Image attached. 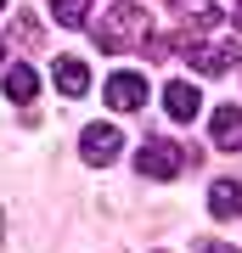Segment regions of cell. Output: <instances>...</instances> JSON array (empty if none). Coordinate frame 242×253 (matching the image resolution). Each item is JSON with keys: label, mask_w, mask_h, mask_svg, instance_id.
Masks as SVG:
<instances>
[{"label": "cell", "mask_w": 242, "mask_h": 253, "mask_svg": "<svg viewBox=\"0 0 242 253\" xmlns=\"http://www.w3.org/2000/svg\"><path fill=\"white\" fill-rule=\"evenodd\" d=\"M146 28H152V17H146V6H135V0H118V6L101 11V23H96V45L118 56V51H130V45H146Z\"/></svg>", "instance_id": "1"}, {"label": "cell", "mask_w": 242, "mask_h": 253, "mask_svg": "<svg viewBox=\"0 0 242 253\" xmlns=\"http://www.w3.org/2000/svg\"><path fill=\"white\" fill-rule=\"evenodd\" d=\"M135 169H141V180H175L186 169V152L175 141H163V135H146L135 146Z\"/></svg>", "instance_id": "2"}, {"label": "cell", "mask_w": 242, "mask_h": 253, "mask_svg": "<svg viewBox=\"0 0 242 253\" xmlns=\"http://www.w3.org/2000/svg\"><path fill=\"white\" fill-rule=\"evenodd\" d=\"M118 152H124V135H118V124H90L85 135H79V158H85V163H96V169H107Z\"/></svg>", "instance_id": "3"}, {"label": "cell", "mask_w": 242, "mask_h": 253, "mask_svg": "<svg viewBox=\"0 0 242 253\" xmlns=\"http://www.w3.org/2000/svg\"><path fill=\"white\" fill-rule=\"evenodd\" d=\"M186 62L197 68L203 79H220V73L237 62V51H231V45H220V40H192V45H186Z\"/></svg>", "instance_id": "4"}, {"label": "cell", "mask_w": 242, "mask_h": 253, "mask_svg": "<svg viewBox=\"0 0 242 253\" xmlns=\"http://www.w3.org/2000/svg\"><path fill=\"white\" fill-rule=\"evenodd\" d=\"M163 113H169L175 124H192V118L203 113L197 84H192V79H169V84H163Z\"/></svg>", "instance_id": "5"}, {"label": "cell", "mask_w": 242, "mask_h": 253, "mask_svg": "<svg viewBox=\"0 0 242 253\" xmlns=\"http://www.w3.org/2000/svg\"><path fill=\"white\" fill-rule=\"evenodd\" d=\"M107 107L141 113L146 107V79H141V73H113V79H107Z\"/></svg>", "instance_id": "6"}, {"label": "cell", "mask_w": 242, "mask_h": 253, "mask_svg": "<svg viewBox=\"0 0 242 253\" xmlns=\"http://www.w3.org/2000/svg\"><path fill=\"white\" fill-rule=\"evenodd\" d=\"M51 79H56V90H62V96H85V90H90V68L79 62V56H56Z\"/></svg>", "instance_id": "7"}, {"label": "cell", "mask_w": 242, "mask_h": 253, "mask_svg": "<svg viewBox=\"0 0 242 253\" xmlns=\"http://www.w3.org/2000/svg\"><path fill=\"white\" fill-rule=\"evenodd\" d=\"M34 90H40V73L28 68V62H11L6 68V96L11 101H34Z\"/></svg>", "instance_id": "8"}, {"label": "cell", "mask_w": 242, "mask_h": 253, "mask_svg": "<svg viewBox=\"0 0 242 253\" xmlns=\"http://www.w3.org/2000/svg\"><path fill=\"white\" fill-rule=\"evenodd\" d=\"M242 208V191H237V180H214V191H208V214L214 219H231Z\"/></svg>", "instance_id": "9"}, {"label": "cell", "mask_w": 242, "mask_h": 253, "mask_svg": "<svg viewBox=\"0 0 242 253\" xmlns=\"http://www.w3.org/2000/svg\"><path fill=\"white\" fill-rule=\"evenodd\" d=\"M175 11H180V23H192L197 34H203V28H214V23H220L214 0H175Z\"/></svg>", "instance_id": "10"}, {"label": "cell", "mask_w": 242, "mask_h": 253, "mask_svg": "<svg viewBox=\"0 0 242 253\" xmlns=\"http://www.w3.org/2000/svg\"><path fill=\"white\" fill-rule=\"evenodd\" d=\"M208 129H214L220 146H237L242 141V107H214V124H208Z\"/></svg>", "instance_id": "11"}, {"label": "cell", "mask_w": 242, "mask_h": 253, "mask_svg": "<svg viewBox=\"0 0 242 253\" xmlns=\"http://www.w3.org/2000/svg\"><path fill=\"white\" fill-rule=\"evenodd\" d=\"M51 17L62 28H85L90 23V0H51Z\"/></svg>", "instance_id": "12"}, {"label": "cell", "mask_w": 242, "mask_h": 253, "mask_svg": "<svg viewBox=\"0 0 242 253\" xmlns=\"http://www.w3.org/2000/svg\"><path fill=\"white\" fill-rule=\"evenodd\" d=\"M231 28H237V34H242V0H237V11H231Z\"/></svg>", "instance_id": "13"}, {"label": "cell", "mask_w": 242, "mask_h": 253, "mask_svg": "<svg viewBox=\"0 0 242 253\" xmlns=\"http://www.w3.org/2000/svg\"><path fill=\"white\" fill-rule=\"evenodd\" d=\"M0 242H6V214H0Z\"/></svg>", "instance_id": "14"}, {"label": "cell", "mask_w": 242, "mask_h": 253, "mask_svg": "<svg viewBox=\"0 0 242 253\" xmlns=\"http://www.w3.org/2000/svg\"><path fill=\"white\" fill-rule=\"evenodd\" d=\"M208 253H225V248H220V242H208Z\"/></svg>", "instance_id": "15"}, {"label": "cell", "mask_w": 242, "mask_h": 253, "mask_svg": "<svg viewBox=\"0 0 242 253\" xmlns=\"http://www.w3.org/2000/svg\"><path fill=\"white\" fill-rule=\"evenodd\" d=\"M0 62H6V45H0Z\"/></svg>", "instance_id": "16"}, {"label": "cell", "mask_w": 242, "mask_h": 253, "mask_svg": "<svg viewBox=\"0 0 242 253\" xmlns=\"http://www.w3.org/2000/svg\"><path fill=\"white\" fill-rule=\"evenodd\" d=\"M0 6H6V0H0Z\"/></svg>", "instance_id": "17"}]
</instances>
